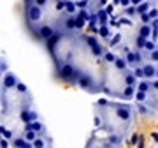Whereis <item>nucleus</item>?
I'll list each match as a JSON object with an SVG mask.
<instances>
[{"mask_svg": "<svg viewBox=\"0 0 158 148\" xmlns=\"http://www.w3.org/2000/svg\"><path fill=\"white\" fill-rule=\"evenodd\" d=\"M141 2H144V0H130V4H132V6H139Z\"/></svg>", "mask_w": 158, "mask_h": 148, "instance_id": "0eeeda50", "label": "nucleus"}, {"mask_svg": "<svg viewBox=\"0 0 158 148\" xmlns=\"http://www.w3.org/2000/svg\"><path fill=\"white\" fill-rule=\"evenodd\" d=\"M119 6H123V7L130 6V0H119Z\"/></svg>", "mask_w": 158, "mask_h": 148, "instance_id": "423d86ee", "label": "nucleus"}, {"mask_svg": "<svg viewBox=\"0 0 158 148\" xmlns=\"http://www.w3.org/2000/svg\"><path fill=\"white\" fill-rule=\"evenodd\" d=\"M123 16H128V18H135L137 16V11H135V6H127L125 7V11H123Z\"/></svg>", "mask_w": 158, "mask_h": 148, "instance_id": "39448f33", "label": "nucleus"}, {"mask_svg": "<svg viewBox=\"0 0 158 148\" xmlns=\"http://www.w3.org/2000/svg\"><path fill=\"white\" fill-rule=\"evenodd\" d=\"M39 118L34 99L27 85L16 74L6 71L0 78V124L9 127L14 136L21 134L27 124Z\"/></svg>", "mask_w": 158, "mask_h": 148, "instance_id": "f257e3e1", "label": "nucleus"}, {"mask_svg": "<svg viewBox=\"0 0 158 148\" xmlns=\"http://www.w3.org/2000/svg\"><path fill=\"white\" fill-rule=\"evenodd\" d=\"M97 34L100 35V39H104L106 42H107L109 37L113 35V32H111V27H109V25H98V30H97Z\"/></svg>", "mask_w": 158, "mask_h": 148, "instance_id": "7ed1b4c3", "label": "nucleus"}, {"mask_svg": "<svg viewBox=\"0 0 158 148\" xmlns=\"http://www.w3.org/2000/svg\"><path fill=\"white\" fill-rule=\"evenodd\" d=\"M137 35L139 37H142V39H149L151 37V25H139L137 27Z\"/></svg>", "mask_w": 158, "mask_h": 148, "instance_id": "20e7f679", "label": "nucleus"}, {"mask_svg": "<svg viewBox=\"0 0 158 148\" xmlns=\"http://www.w3.org/2000/svg\"><path fill=\"white\" fill-rule=\"evenodd\" d=\"M135 109L130 104H118L109 101H98L95 104V127L106 134L125 137L134 124Z\"/></svg>", "mask_w": 158, "mask_h": 148, "instance_id": "f03ea898", "label": "nucleus"}]
</instances>
